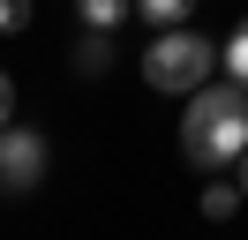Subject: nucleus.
<instances>
[{"instance_id":"f257e3e1","label":"nucleus","mask_w":248,"mask_h":240,"mask_svg":"<svg viewBox=\"0 0 248 240\" xmlns=\"http://www.w3.org/2000/svg\"><path fill=\"white\" fill-rule=\"evenodd\" d=\"M241 150H248V83H196L181 113V158L211 173Z\"/></svg>"},{"instance_id":"f03ea898","label":"nucleus","mask_w":248,"mask_h":240,"mask_svg":"<svg viewBox=\"0 0 248 240\" xmlns=\"http://www.w3.org/2000/svg\"><path fill=\"white\" fill-rule=\"evenodd\" d=\"M211 68H218V45L203 38V30H188V23H173L166 38L143 53V83H151V90H173V98H188L196 83H211Z\"/></svg>"},{"instance_id":"7ed1b4c3","label":"nucleus","mask_w":248,"mask_h":240,"mask_svg":"<svg viewBox=\"0 0 248 240\" xmlns=\"http://www.w3.org/2000/svg\"><path fill=\"white\" fill-rule=\"evenodd\" d=\"M46 180V135L38 128H0V195H31Z\"/></svg>"},{"instance_id":"20e7f679","label":"nucleus","mask_w":248,"mask_h":240,"mask_svg":"<svg viewBox=\"0 0 248 240\" xmlns=\"http://www.w3.org/2000/svg\"><path fill=\"white\" fill-rule=\"evenodd\" d=\"M76 68H83V75H106V68H113V30L83 23V45H76Z\"/></svg>"},{"instance_id":"39448f33","label":"nucleus","mask_w":248,"mask_h":240,"mask_svg":"<svg viewBox=\"0 0 248 240\" xmlns=\"http://www.w3.org/2000/svg\"><path fill=\"white\" fill-rule=\"evenodd\" d=\"M76 15H83V23H98V30H121L128 15H136V0H76Z\"/></svg>"},{"instance_id":"423d86ee","label":"nucleus","mask_w":248,"mask_h":240,"mask_svg":"<svg viewBox=\"0 0 248 240\" xmlns=\"http://www.w3.org/2000/svg\"><path fill=\"white\" fill-rule=\"evenodd\" d=\"M136 15H143V23H158V30H173V23L196 15V0H136Z\"/></svg>"},{"instance_id":"0eeeda50","label":"nucleus","mask_w":248,"mask_h":240,"mask_svg":"<svg viewBox=\"0 0 248 240\" xmlns=\"http://www.w3.org/2000/svg\"><path fill=\"white\" fill-rule=\"evenodd\" d=\"M241 203H248V195H241V180H233V188H226V180H218V188H203V218H211V225H218V218H233Z\"/></svg>"},{"instance_id":"6e6552de","label":"nucleus","mask_w":248,"mask_h":240,"mask_svg":"<svg viewBox=\"0 0 248 240\" xmlns=\"http://www.w3.org/2000/svg\"><path fill=\"white\" fill-rule=\"evenodd\" d=\"M218 60L233 68V83H248V15H241V30L226 38V53H218Z\"/></svg>"},{"instance_id":"1a4fd4ad","label":"nucleus","mask_w":248,"mask_h":240,"mask_svg":"<svg viewBox=\"0 0 248 240\" xmlns=\"http://www.w3.org/2000/svg\"><path fill=\"white\" fill-rule=\"evenodd\" d=\"M31 23V0H0V30H23Z\"/></svg>"},{"instance_id":"9d476101","label":"nucleus","mask_w":248,"mask_h":240,"mask_svg":"<svg viewBox=\"0 0 248 240\" xmlns=\"http://www.w3.org/2000/svg\"><path fill=\"white\" fill-rule=\"evenodd\" d=\"M16 120V83H8V68H0V128Z\"/></svg>"},{"instance_id":"9b49d317","label":"nucleus","mask_w":248,"mask_h":240,"mask_svg":"<svg viewBox=\"0 0 248 240\" xmlns=\"http://www.w3.org/2000/svg\"><path fill=\"white\" fill-rule=\"evenodd\" d=\"M241 195H248V150H241Z\"/></svg>"}]
</instances>
